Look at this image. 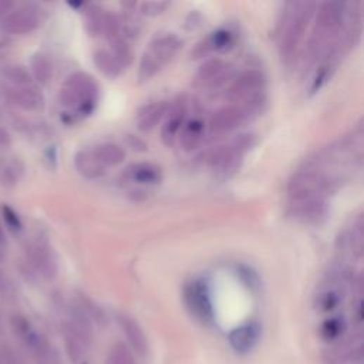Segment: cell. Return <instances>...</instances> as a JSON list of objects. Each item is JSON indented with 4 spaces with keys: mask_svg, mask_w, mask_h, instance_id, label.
I'll return each mask as SVG.
<instances>
[{
    "mask_svg": "<svg viewBox=\"0 0 364 364\" xmlns=\"http://www.w3.org/2000/svg\"><path fill=\"white\" fill-rule=\"evenodd\" d=\"M347 5L340 2H326L318 5L315 13V27L309 37L306 65L315 66L329 57H337L342 51V34L344 27Z\"/></svg>",
    "mask_w": 364,
    "mask_h": 364,
    "instance_id": "cell-1",
    "label": "cell"
},
{
    "mask_svg": "<svg viewBox=\"0 0 364 364\" xmlns=\"http://www.w3.org/2000/svg\"><path fill=\"white\" fill-rule=\"evenodd\" d=\"M318 5L313 2L287 4L279 27V54L282 63L292 67L303 50L306 32L315 18Z\"/></svg>",
    "mask_w": 364,
    "mask_h": 364,
    "instance_id": "cell-2",
    "label": "cell"
},
{
    "mask_svg": "<svg viewBox=\"0 0 364 364\" xmlns=\"http://www.w3.org/2000/svg\"><path fill=\"white\" fill-rule=\"evenodd\" d=\"M266 77L261 70L249 69L235 76L226 90V98L244 108L252 118L256 115L266 101Z\"/></svg>",
    "mask_w": 364,
    "mask_h": 364,
    "instance_id": "cell-3",
    "label": "cell"
},
{
    "mask_svg": "<svg viewBox=\"0 0 364 364\" xmlns=\"http://www.w3.org/2000/svg\"><path fill=\"white\" fill-rule=\"evenodd\" d=\"M60 101L74 114L89 115L98 101V84L87 73L76 72L69 76L60 91Z\"/></svg>",
    "mask_w": 364,
    "mask_h": 364,
    "instance_id": "cell-4",
    "label": "cell"
},
{
    "mask_svg": "<svg viewBox=\"0 0 364 364\" xmlns=\"http://www.w3.org/2000/svg\"><path fill=\"white\" fill-rule=\"evenodd\" d=\"M181 44L182 41L174 33H167L155 37L148 44L141 57L138 67L140 83L150 82L152 77H155L176 56V53L181 48Z\"/></svg>",
    "mask_w": 364,
    "mask_h": 364,
    "instance_id": "cell-5",
    "label": "cell"
},
{
    "mask_svg": "<svg viewBox=\"0 0 364 364\" xmlns=\"http://www.w3.org/2000/svg\"><path fill=\"white\" fill-rule=\"evenodd\" d=\"M254 147V136L240 134L226 145H221L209 152L207 162L209 168L222 179L230 178L240 167L247 152Z\"/></svg>",
    "mask_w": 364,
    "mask_h": 364,
    "instance_id": "cell-6",
    "label": "cell"
},
{
    "mask_svg": "<svg viewBox=\"0 0 364 364\" xmlns=\"http://www.w3.org/2000/svg\"><path fill=\"white\" fill-rule=\"evenodd\" d=\"M65 339L67 353L73 361H82L90 349L93 340V326L90 316L84 309L77 308L73 311L72 318L65 325Z\"/></svg>",
    "mask_w": 364,
    "mask_h": 364,
    "instance_id": "cell-7",
    "label": "cell"
},
{
    "mask_svg": "<svg viewBox=\"0 0 364 364\" xmlns=\"http://www.w3.org/2000/svg\"><path fill=\"white\" fill-rule=\"evenodd\" d=\"M184 300L190 313L202 325L214 323L215 312L211 297V290L204 279H195L184 289Z\"/></svg>",
    "mask_w": 364,
    "mask_h": 364,
    "instance_id": "cell-8",
    "label": "cell"
},
{
    "mask_svg": "<svg viewBox=\"0 0 364 364\" xmlns=\"http://www.w3.org/2000/svg\"><path fill=\"white\" fill-rule=\"evenodd\" d=\"M235 79V67L221 58H209L198 69L194 86L201 90L221 89Z\"/></svg>",
    "mask_w": 364,
    "mask_h": 364,
    "instance_id": "cell-9",
    "label": "cell"
},
{
    "mask_svg": "<svg viewBox=\"0 0 364 364\" xmlns=\"http://www.w3.org/2000/svg\"><path fill=\"white\" fill-rule=\"evenodd\" d=\"M44 20V12L37 5H25L11 12L2 23V29L11 34H29L39 29Z\"/></svg>",
    "mask_w": 364,
    "mask_h": 364,
    "instance_id": "cell-10",
    "label": "cell"
},
{
    "mask_svg": "<svg viewBox=\"0 0 364 364\" xmlns=\"http://www.w3.org/2000/svg\"><path fill=\"white\" fill-rule=\"evenodd\" d=\"M26 252H27V258H29L32 266L44 279L51 280L57 276V272H58L57 256L47 239L36 238V239L30 240Z\"/></svg>",
    "mask_w": 364,
    "mask_h": 364,
    "instance_id": "cell-11",
    "label": "cell"
},
{
    "mask_svg": "<svg viewBox=\"0 0 364 364\" xmlns=\"http://www.w3.org/2000/svg\"><path fill=\"white\" fill-rule=\"evenodd\" d=\"M329 205L326 198H305L289 201V215L305 225H320L326 221Z\"/></svg>",
    "mask_w": 364,
    "mask_h": 364,
    "instance_id": "cell-12",
    "label": "cell"
},
{
    "mask_svg": "<svg viewBox=\"0 0 364 364\" xmlns=\"http://www.w3.org/2000/svg\"><path fill=\"white\" fill-rule=\"evenodd\" d=\"M188 114V104L186 97H178L172 104H169L165 114L164 126L161 129V140L164 145L172 147L179 137V133L184 127Z\"/></svg>",
    "mask_w": 364,
    "mask_h": 364,
    "instance_id": "cell-13",
    "label": "cell"
},
{
    "mask_svg": "<svg viewBox=\"0 0 364 364\" xmlns=\"http://www.w3.org/2000/svg\"><path fill=\"white\" fill-rule=\"evenodd\" d=\"M251 117L240 105L230 104L216 110L209 119V130L214 134H226L249 121Z\"/></svg>",
    "mask_w": 364,
    "mask_h": 364,
    "instance_id": "cell-14",
    "label": "cell"
},
{
    "mask_svg": "<svg viewBox=\"0 0 364 364\" xmlns=\"http://www.w3.org/2000/svg\"><path fill=\"white\" fill-rule=\"evenodd\" d=\"M236 41V36L230 29H218L214 33H211L207 39H204L202 41H200L195 48L193 50L191 56L193 58H200L204 57L207 54H209L211 51H216V53H228Z\"/></svg>",
    "mask_w": 364,
    "mask_h": 364,
    "instance_id": "cell-15",
    "label": "cell"
},
{
    "mask_svg": "<svg viewBox=\"0 0 364 364\" xmlns=\"http://www.w3.org/2000/svg\"><path fill=\"white\" fill-rule=\"evenodd\" d=\"M261 326L258 323H247L229 333V343L239 354L249 353L261 339Z\"/></svg>",
    "mask_w": 364,
    "mask_h": 364,
    "instance_id": "cell-16",
    "label": "cell"
},
{
    "mask_svg": "<svg viewBox=\"0 0 364 364\" xmlns=\"http://www.w3.org/2000/svg\"><path fill=\"white\" fill-rule=\"evenodd\" d=\"M205 133H207V124L201 117H194L186 121V124L182 127L178 137L182 150L190 152L200 148L205 141Z\"/></svg>",
    "mask_w": 364,
    "mask_h": 364,
    "instance_id": "cell-17",
    "label": "cell"
},
{
    "mask_svg": "<svg viewBox=\"0 0 364 364\" xmlns=\"http://www.w3.org/2000/svg\"><path fill=\"white\" fill-rule=\"evenodd\" d=\"M126 181L137 182V184H158L162 179L161 168L154 162H136L129 165L123 171Z\"/></svg>",
    "mask_w": 364,
    "mask_h": 364,
    "instance_id": "cell-18",
    "label": "cell"
},
{
    "mask_svg": "<svg viewBox=\"0 0 364 364\" xmlns=\"http://www.w3.org/2000/svg\"><path fill=\"white\" fill-rule=\"evenodd\" d=\"M118 323H119L121 329H123L133 350L138 356L144 357L148 350V342H147V336H145L144 330L141 329V326L138 325V322H136L131 316L123 313V315H118Z\"/></svg>",
    "mask_w": 364,
    "mask_h": 364,
    "instance_id": "cell-19",
    "label": "cell"
},
{
    "mask_svg": "<svg viewBox=\"0 0 364 364\" xmlns=\"http://www.w3.org/2000/svg\"><path fill=\"white\" fill-rule=\"evenodd\" d=\"M168 101H157L144 105L137 114V127L143 133H148L154 130L161 121L164 119L168 111Z\"/></svg>",
    "mask_w": 364,
    "mask_h": 364,
    "instance_id": "cell-20",
    "label": "cell"
},
{
    "mask_svg": "<svg viewBox=\"0 0 364 364\" xmlns=\"http://www.w3.org/2000/svg\"><path fill=\"white\" fill-rule=\"evenodd\" d=\"M11 98L25 111H41L44 108V97L33 86L15 87L11 91Z\"/></svg>",
    "mask_w": 364,
    "mask_h": 364,
    "instance_id": "cell-21",
    "label": "cell"
},
{
    "mask_svg": "<svg viewBox=\"0 0 364 364\" xmlns=\"http://www.w3.org/2000/svg\"><path fill=\"white\" fill-rule=\"evenodd\" d=\"M74 165L80 175L87 179H97L105 174V168L98 162L96 155L93 154L91 148L82 150L74 157Z\"/></svg>",
    "mask_w": 364,
    "mask_h": 364,
    "instance_id": "cell-22",
    "label": "cell"
},
{
    "mask_svg": "<svg viewBox=\"0 0 364 364\" xmlns=\"http://www.w3.org/2000/svg\"><path fill=\"white\" fill-rule=\"evenodd\" d=\"M98 162L107 169L123 164L126 160V150L115 143H103L91 148Z\"/></svg>",
    "mask_w": 364,
    "mask_h": 364,
    "instance_id": "cell-23",
    "label": "cell"
},
{
    "mask_svg": "<svg viewBox=\"0 0 364 364\" xmlns=\"http://www.w3.org/2000/svg\"><path fill=\"white\" fill-rule=\"evenodd\" d=\"M93 60L98 72L110 80L118 79L124 70L123 66L117 62L115 57L108 50H104V48L96 50L93 54Z\"/></svg>",
    "mask_w": 364,
    "mask_h": 364,
    "instance_id": "cell-24",
    "label": "cell"
},
{
    "mask_svg": "<svg viewBox=\"0 0 364 364\" xmlns=\"http://www.w3.org/2000/svg\"><path fill=\"white\" fill-rule=\"evenodd\" d=\"M107 40L110 44L108 51L115 57L117 62L123 66V69L131 66V63L134 62V51L129 40L123 34H115Z\"/></svg>",
    "mask_w": 364,
    "mask_h": 364,
    "instance_id": "cell-25",
    "label": "cell"
},
{
    "mask_svg": "<svg viewBox=\"0 0 364 364\" xmlns=\"http://www.w3.org/2000/svg\"><path fill=\"white\" fill-rule=\"evenodd\" d=\"M23 174V164L18 158H0V184L15 187Z\"/></svg>",
    "mask_w": 364,
    "mask_h": 364,
    "instance_id": "cell-26",
    "label": "cell"
},
{
    "mask_svg": "<svg viewBox=\"0 0 364 364\" xmlns=\"http://www.w3.org/2000/svg\"><path fill=\"white\" fill-rule=\"evenodd\" d=\"M87 9L84 11L86 16V30L90 36L97 37L104 34V26H105V18L107 12L103 11L97 5H86Z\"/></svg>",
    "mask_w": 364,
    "mask_h": 364,
    "instance_id": "cell-27",
    "label": "cell"
},
{
    "mask_svg": "<svg viewBox=\"0 0 364 364\" xmlns=\"http://www.w3.org/2000/svg\"><path fill=\"white\" fill-rule=\"evenodd\" d=\"M32 77H34L40 84H47L53 77V63L48 56L37 53L30 62Z\"/></svg>",
    "mask_w": 364,
    "mask_h": 364,
    "instance_id": "cell-28",
    "label": "cell"
},
{
    "mask_svg": "<svg viewBox=\"0 0 364 364\" xmlns=\"http://www.w3.org/2000/svg\"><path fill=\"white\" fill-rule=\"evenodd\" d=\"M342 299H343V292L340 290V287L334 286V287L326 289L322 294L318 296L316 308L320 312H332L340 305Z\"/></svg>",
    "mask_w": 364,
    "mask_h": 364,
    "instance_id": "cell-29",
    "label": "cell"
},
{
    "mask_svg": "<svg viewBox=\"0 0 364 364\" xmlns=\"http://www.w3.org/2000/svg\"><path fill=\"white\" fill-rule=\"evenodd\" d=\"M105 364H137L136 357L126 343H115L107 356Z\"/></svg>",
    "mask_w": 364,
    "mask_h": 364,
    "instance_id": "cell-30",
    "label": "cell"
},
{
    "mask_svg": "<svg viewBox=\"0 0 364 364\" xmlns=\"http://www.w3.org/2000/svg\"><path fill=\"white\" fill-rule=\"evenodd\" d=\"M344 330H346L344 319L336 316V318H330L323 322V325L320 327V336L326 342H334L339 337H342Z\"/></svg>",
    "mask_w": 364,
    "mask_h": 364,
    "instance_id": "cell-31",
    "label": "cell"
},
{
    "mask_svg": "<svg viewBox=\"0 0 364 364\" xmlns=\"http://www.w3.org/2000/svg\"><path fill=\"white\" fill-rule=\"evenodd\" d=\"M5 76L6 79L15 84V87H26V86H32V74L29 73V70L23 66H9L5 70Z\"/></svg>",
    "mask_w": 364,
    "mask_h": 364,
    "instance_id": "cell-32",
    "label": "cell"
},
{
    "mask_svg": "<svg viewBox=\"0 0 364 364\" xmlns=\"http://www.w3.org/2000/svg\"><path fill=\"white\" fill-rule=\"evenodd\" d=\"M169 2H144L140 5V11L144 16L155 18L162 15L169 8Z\"/></svg>",
    "mask_w": 364,
    "mask_h": 364,
    "instance_id": "cell-33",
    "label": "cell"
},
{
    "mask_svg": "<svg viewBox=\"0 0 364 364\" xmlns=\"http://www.w3.org/2000/svg\"><path fill=\"white\" fill-rule=\"evenodd\" d=\"M238 272H239L240 279L244 280V283L248 287H251V289H258L259 287V278H258V275L251 268H248V266H239Z\"/></svg>",
    "mask_w": 364,
    "mask_h": 364,
    "instance_id": "cell-34",
    "label": "cell"
},
{
    "mask_svg": "<svg viewBox=\"0 0 364 364\" xmlns=\"http://www.w3.org/2000/svg\"><path fill=\"white\" fill-rule=\"evenodd\" d=\"M4 216H5V221L6 223L9 225L11 229L13 230H20L22 229V221L19 218V215L8 205L4 207Z\"/></svg>",
    "mask_w": 364,
    "mask_h": 364,
    "instance_id": "cell-35",
    "label": "cell"
},
{
    "mask_svg": "<svg viewBox=\"0 0 364 364\" xmlns=\"http://www.w3.org/2000/svg\"><path fill=\"white\" fill-rule=\"evenodd\" d=\"M13 8L12 2H8V0H0V18H6L11 12V9Z\"/></svg>",
    "mask_w": 364,
    "mask_h": 364,
    "instance_id": "cell-36",
    "label": "cell"
},
{
    "mask_svg": "<svg viewBox=\"0 0 364 364\" xmlns=\"http://www.w3.org/2000/svg\"><path fill=\"white\" fill-rule=\"evenodd\" d=\"M4 258H5V255H4V249H2V245H0V262L4 261Z\"/></svg>",
    "mask_w": 364,
    "mask_h": 364,
    "instance_id": "cell-37",
    "label": "cell"
},
{
    "mask_svg": "<svg viewBox=\"0 0 364 364\" xmlns=\"http://www.w3.org/2000/svg\"><path fill=\"white\" fill-rule=\"evenodd\" d=\"M4 244V232H2V229H0V245Z\"/></svg>",
    "mask_w": 364,
    "mask_h": 364,
    "instance_id": "cell-38",
    "label": "cell"
}]
</instances>
